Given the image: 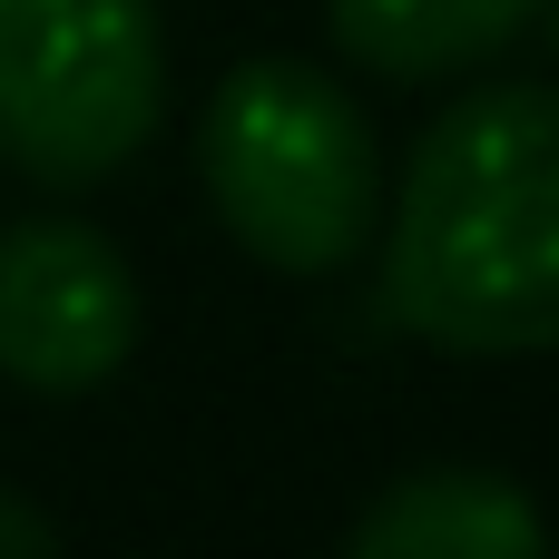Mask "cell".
<instances>
[{"instance_id": "cell-1", "label": "cell", "mask_w": 559, "mask_h": 559, "mask_svg": "<svg viewBox=\"0 0 559 559\" xmlns=\"http://www.w3.org/2000/svg\"><path fill=\"white\" fill-rule=\"evenodd\" d=\"M383 305L432 354H559V79L462 88L383 197Z\"/></svg>"}, {"instance_id": "cell-2", "label": "cell", "mask_w": 559, "mask_h": 559, "mask_svg": "<svg viewBox=\"0 0 559 559\" xmlns=\"http://www.w3.org/2000/svg\"><path fill=\"white\" fill-rule=\"evenodd\" d=\"M197 167L226 236L275 275H344L383 226V157L354 88L314 59H246L197 118Z\"/></svg>"}, {"instance_id": "cell-3", "label": "cell", "mask_w": 559, "mask_h": 559, "mask_svg": "<svg viewBox=\"0 0 559 559\" xmlns=\"http://www.w3.org/2000/svg\"><path fill=\"white\" fill-rule=\"evenodd\" d=\"M167 118L157 0H0V167L108 187Z\"/></svg>"}, {"instance_id": "cell-4", "label": "cell", "mask_w": 559, "mask_h": 559, "mask_svg": "<svg viewBox=\"0 0 559 559\" xmlns=\"http://www.w3.org/2000/svg\"><path fill=\"white\" fill-rule=\"evenodd\" d=\"M138 354V275L79 216L0 226V373L39 403L98 393Z\"/></svg>"}, {"instance_id": "cell-5", "label": "cell", "mask_w": 559, "mask_h": 559, "mask_svg": "<svg viewBox=\"0 0 559 559\" xmlns=\"http://www.w3.org/2000/svg\"><path fill=\"white\" fill-rule=\"evenodd\" d=\"M354 559H540L550 550V521L521 481L501 472H403L354 531Z\"/></svg>"}, {"instance_id": "cell-6", "label": "cell", "mask_w": 559, "mask_h": 559, "mask_svg": "<svg viewBox=\"0 0 559 559\" xmlns=\"http://www.w3.org/2000/svg\"><path fill=\"white\" fill-rule=\"evenodd\" d=\"M531 20L540 0H324V29L373 79H472Z\"/></svg>"}, {"instance_id": "cell-7", "label": "cell", "mask_w": 559, "mask_h": 559, "mask_svg": "<svg viewBox=\"0 0 559 559\" xmlns=\"http://www.w3.org/2000/svg\"><path fill=\"white\" fill-rule=\"evenodd\" d=\"M39 550H59V521L29 511L20 491H0V559H39Z\"/></svg>"}, {"instance_id": "cell-8", "label": "cell", "mask_w": 559, "mask_h": 559, "mask_svg": "<svg viewBox=\"0 0 559 559\" xmlns=\"http://www.w3.org/2000/svg\"><path fill=\"white\" fill-rule=\"evenodd\" d=\"M531 29H540V39L559 49V0H540V20H531Z\"/></svg>"}]
</instances>
